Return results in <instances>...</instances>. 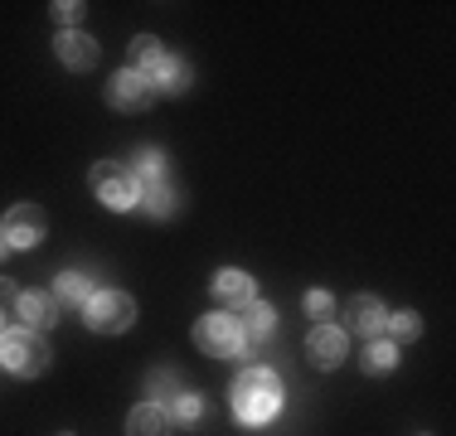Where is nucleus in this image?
<instances>
[{"instance_id":"obj_14","label":"nucleus","mask_w":456,"mask_h":436,"mask_svg":"<svg viewBox=\"0 0 456 436\" xmlns=\"http://www.w3.org/2000/svg\"><path fill=\"white\" fill-rule=\"evenodd\" d=\"M20 320L29 325V330H49L53 325V296H20Z\"/></svg>"},{"instance_id":"obj_22","label":"nucleus","mask_w":456,"mask_h":436,"mask_svg":"<svg viewBox=\"0 0 456 436\" xmlns=\"http://www.w3.org/2000/svg\"><path fill=\"white\" fill-rule=\"evenodd\" d=\"M160 166H166L160 150H141V156H136V174H141V180H151V184H160Z\"/></svg>"},{"instance_id":"obj_13","label":"nucleus","mask_w":456,"mask_h":436,"mask_svg":"<svg viewBox=\"0 0 456 436\" xmlns=\"http://www.w3.org/2000/svg\"><path fill=\"white\" fill-rule=\"evenodd\" d=\"M238 325H243V340H253V344H263L267 340V335H273V325H277V315H273V305H248V311H243V320H238Z\"/></svg>"},{"instance_id":"obj_27","label":"nucleus","mask_w":456,"mask_h":436,"mask_svg":"<svg viewBox=\"0 0 456 436\" xmlns=\"http://www.w3.org/2000/svg\"><path fill=\"white\" fill-rule=\"evenodd\" d=\"M0 253H5V238H0Z\"/></svg>"},{"instance_id":"obj_5","label":"nucleus","mask_w":456,"mask_h":436,"mask_svg":"<svg viewBox=\"0 0 456 436\" xmlns=\"http://www.w3.org/2000/svg\"><path fill=\"white\" fill-rule=\"evenodd\" d=\"M132 320H136V305H132V296H122V291H102V296L88 301V325L102 335L126 330Z\"/></svg>"},{"instance_id":"obj_3","label":"nucleus","mask_w":456,"mask_h":436,"mask_svg":"<svg viewBox=\"0 0 456 436\" xmlns=\"http://www.w3.org/2000/svg\"><path fill=\"white\" fill-rule=\"evenodd\" d=\"M194 340H200L204 354H219V359H233L243 354V325L233 320V315H204L200 330H194Z\"/></svg>"},{"instance_id":"obj_18","label":"nucleus","mask_w":456,"mask_h":436,"mask_svg":"<svg viewBox=\"0 0 456 436\" xmlns=\"http://www.w3.org/2000/svg\"><path fill=\"white\" fill-rule=\"evenodd\" d=\"M141 204H146L156 218H170L175 214V190H170V184H151V190L141 194Z\"/></svg>"},{"instance_id":"obj_16","label":"nucleus","mask_w":456,"mask_h":436,"mask_svg":"<svg viewBox=\"0 0 456 436\" xmlns=\"http://www.w3.org/2000/svg\"><path fill=\"white\" fill-rule=\"evenodd\" d=\"M53 291H59V301H69V305H88L93 301V281L83 277V271H63Z\"/></svg>"},{"instance_id":"obj_9","label":"nucleus","mask_w":456,"mask_h":436,"mask_svg":"<svg viewBox=\"0 0 456 436\" xmlns=\"http://www.w3.org/2000/svg\"><path fill=\"white\" fill-rule=\"evenodd\" d=\"M345 330H335V325H316V330H311V359H316L321 368H335L345 359Z\"/></svg>"},{"instance_id":"obj_15","label":"nucleus","mask_w":456,"mask_h":436,"mask_svg":"<svg viewBox=\"0 0 456 436\" xmlns=\"http://www.w3.org/2000/svg\"><path fill=\"white\" fill-rule=\"evenodd\" d=\"M151 87H166V93H184V87H190V63H180V59H170V53H166V63H160V69L151 73Z\"/></svg>"},{"instance_id":"obj_25","label":"nucleus","mask_w":456,"mask_h":436,"mask_svg":"<svg viewBox=\"0 0 456 436\" xmlns=\"http://www.w3.org/2000/svg\"><path fill=\"white\" fill-rule=\"evenodd\" d=\"M53 15H59L63 25H73V20L83 15V5H73V0H59V5H53Z\"/></svg>"},{"instance_id":"obj_17","label":"nucleus","mask_w":456,"mask_h":436,"mask_svg":"<svg viewBox=\"0 0 456 436\" xmlns=\"http://www.w3.org/2000/svg\"><path fill=\"white\" fill-rule=\"evenodd\" d=\"M132 53H136V63H141V78H151V73L166 63V49H160V44L151 39V35H141V39L132 44Z\"/></svg>"},{"instance_id":"obj_7","label":"nucleus","mask_w":456,"mask_h":436,"mask_svg":"<svg viewBox=\"0 0 456 436\" xmlns=\"http://www.w3.org/2000/svg\"><path fill=\"white\" fill-rule=\"evenodd\" d=\"M151 97H156V87H151V78H141V73H117L107 83V102L122 107V112H146Z\"/></svg>"},{"instance_id":"obj_21","label":"nucleus","mask_w":456,"mask_h":436,"mask_svg":"<svg viewBox=\"0 0 456 436\" xmlns=\"http://www.w3.org/2000/svg\"><path fill=\"white\" fill-rule=\"evenodd\" d=\"M200 412H204V402L194 392H175V402H170V417L175 422H200Z\"/></svg>"},{"instance_id":"obj_10","label":"nucleus","mask_w":456,"mask_h":436,"mask_svg":"<svg viewBox=\"0 0 456 436\" xmlns=\"http://www.w3.org/2000/svg\"><path fill=\"white\" fill-rule=\"evenodd\" d=\"M384 320H388V315H384V305H379L374 296H354L350 301V330L354 335H379V330H384Z\"/></svg>"},{"instance_id":"obj_1","label":"nucleus","mask_w":456,"mask_h":436,"mask_svg":"<svg viewBox=\"0 0 456 436\" xmlns=\"http://www.w3.org/2000/svg\"><path fill=\"white\" fill-rule=\"evenodd\" d=\"M281 408V378L273 368H243L233 384V412L238 422H248V427H263V422H273Z\"/></svg>"},{"instance_id":"obj_12","label":"nucleus","mask_w":456,"mask_h":436,"mask_svg":"<svg viewBox=\"0 0 456 436\" xmlns=\"http://www.w3.org/2000/svg\"><path fill=\"white\" fill-rule=\"evenodd\" d=\"M126 432H132V436H170V412H166V408H156V402H146V408H136V412H132Z\"/></svg>"},{"instance_id":"obj_6","label":"nucleus","mask_w":456,"mask_h":436,"mask_svg":"<svg viewBox=\"0 0 456 436\" xmlns=\"http://www.w3.org/2000/svg\"><path fill=\"white\" fill-rule=\"evenodd\" d=\"M0 238H5V247H35L45 238V214L35 204H15L0 223Z\"/></svg>"},{"instance_id":"obj_26","label":"nucleus","mask_w":456,"mask_h":436,"mask_svg":"<svg viewBox=\"0 0 456 436\" xmlns=\"http://www.w3.org/2000/svg\"><path fill=\"white\" fill-rule=\"evenodd\" d=\"M5 301H20V291H15V281H0V305Z\"/></svg>"},{"instance_id":"obj_4","label":"nucleus","mask_w":456,"mask_h":436,"mask_svg":"<svg viewBox=\"0 0 456 436\" xmlns=\"http://www.w3.org/2000/svg\"><path fill=\"white\" fill-rule=\"evenodd\" d=\"M93 190H97V199H102L107 209H132V204L141 199L136 174L126 166H97L93 170Z\"/></svg>"},{"instance_id":"obj_23","label":"nucleus","mask_w":456,"mask_h":436,"mask_svg":"<svg viewBox=\"0 0 456 436\" xmlns=\"http://www.w3.org/2000/svg\"><path fill=\"white\" fill-rule=\"evenodd\" d=\"M388 330H394L398 340H418V315H412V311H398L394 320H388Z\"/></svg>"},{"instance_id":"obj_24","label":"nucleus","mask_w":456,"mask_h":436,"mask_svg":"<svg viewBox=\"0 0 456 436\" xmlns=\"http://www.w3.org/2000/svg\"><path fill=\"white\" fill-rule=\"evenodd\" d=\"M330 311H335V301L325 296V291H311V296H306V315H316V320H325Z\"/></svg>"},{"instance_id":"obj_20","label":"nucleus","mask_w":456,"mask_h":436,"mask_svg":"<svg viewBox=\"0 0 456 436\" xmlns=\"http://www.w3.org/2000/svg\"><path fill=\"white\" fill-rule=\"evenodd\" d=\"M146 392H151V398H175V392H180V378L175 374H170V368H156V374H151L146 378Z\"/></svg>"},{"instance_id":"obj_11","label":"nucleus","mask_w":456,"mask_h":436,"mask_svg":"<svg viewBox=\"0 0 456 436\" xmlns=\"http://www.w3.org/2000/svg\"><path fill=\"white\" fill-rule=\"evenodd\" d=\"M59 59L69 63V69H93L97 63V44L88 39V35H59Z\"/></svg>"},{"instance_id":"obj_2","label":"nucleus","mask_w":456,"mask_h":436,"mask_svg":"<svg viewBox=\"0 0 456 436\" xmlns=\"http://www.w3.org/2000/svg\"><path fill=\"white\" fill-rule=\"evenodd\" d=\"M0 364L20 378H35L49 368V344L35 330H5L0 335Z\"/></svg>"},{"instance_id":"obj_8","label":"nucleus","mask_w":456,"mask_h":436,"mask_svg":"<svg viewBox=\"0 0 456 436\" xmlns=\"http://www.w3.org/2000/svg\"><path fill=\"white\" fill-rule=\"evenodd\" d=\"M214 296H219L224 305H233V311H248V305H253V277L228 267V271L214 277Z\"/></svg>"},{"instance_id":"obj_28","label":"nucleus","mask_w":456,"mask_h":436,"mask_svg":"<svg viewBox=\"0 0 456 436\" xmlns=\"http://www.w3.org/2000/svg\"><path fill=\"white\" fill-rule=\"evenodd\" d=\"M0 325H5V315H0ZM0 335H5V330H0Z\"/></svg>"},{"instance_id":"obj_19","label":"nucleus","mask_w":456,"mask_h":436,"mask_svg":"<svg viewBox=\"0 0 456 436\" xmlns=\"http://www.w3.org/2000/svg\"><path fill=\"white\" fill-rule=\"evenodd\" d=\"M394 364H398V349L388 344V340H374V344H369V354H364V368H369V374H388Z\"/></svg>"}]
</instances>
